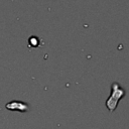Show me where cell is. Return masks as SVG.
I'll use <instances>...</instances> for the list:
<instances>
[{
	"label": "cell",
	"instance_id": "1",
	"mask_svg": "<svg viewBox=\"0 0 129 129\" xmlns=\"http://www.w3.org/2000/svg\"><path fill=\"white\" fill-rule=\"evenodd\" d=\"M126 96V91L124 90V88L117 82H114L111 84V92H110V96L108 97V99L105 102V106L108 109V111L110 113H113L118 105L119 102Z\"/></svg>",
	"mask_w": 129,
	"mask_h": 129
},
{
	"label": "cell",
	"instance_id": "3",
	"mask_svg": "<svg viewBox=\"0 0 129 129\" xmlns=\"http://www.w3.org/2000/svg\"><path fill=\"white\" fill-rule=\"evenodd\" d=\"M28 43H29V45H31L33 47H36L39 44V38L37 36H35V35H31L29 37V39H28Z\"/></svg>",
	"mask_w": 129,
	"mask_h": 129
},
{
	"label": "cell",
	"instance_id": "2",
	"mask_svg": "<svg viewBox=\"0 0 129 129\" xmlns=\"http://www.w3.org/2000/svg\"><path fill=\"white\" fill-rule=\"evenodd\" d=\"M5 108L9 111H17V112L25 113L29 111V104L20 100H12L5 104Z\"/></svg>",
	"mask_w": 129,
	"mask_h": 129
}]
</instances>
